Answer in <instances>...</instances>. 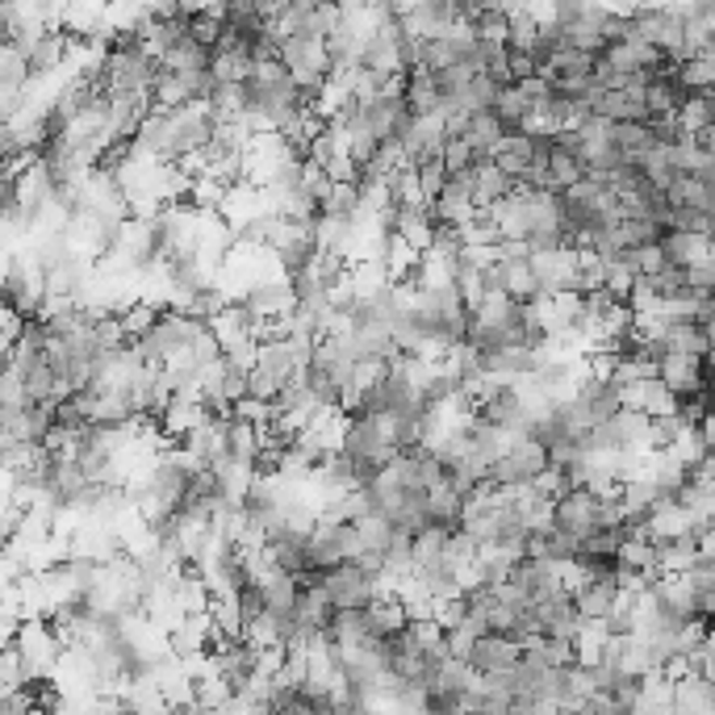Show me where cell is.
<instances>
[{
	"label": "cell",
	"mask_w": 715,
	"mask_h": 715,
	"mask_svg": "<svg viewBox=\"0 0 715 715\" xmlns=\"http://www.w3.org/2000/svg\"><path fill=\"white\" fill-rule=\"evenodd\" d=\"M548 465H553V460H548V444H544L535 431H519V435L510 440V448L494 460L490 481H494V485H523V481H535Z\"/></svg>",
	"instance_id": "cell-1"
},
{
	"label": "cell",
	"mask_w": 715,
	"mask_h": 715,
	"mask_svg": "<svg viewBox=\"0 0 715 715\" xmlns=\"http://www.w3.org/2000/svg\"><path fill=\"white\" fill-rule=\"evenodd\" d=\"M553 528L569 531L585 540L590 531L603 528V494H594L590 485H574L569 494L556 498V515H553Z\"/></svg>",
	"instance_id": "cell-2"
},
{
	"label": "cell",
	"mask_w": 715,
	"mask_h": 715,
	"mask_svg": "<svg viewBox=\"0 0 715 715\" xmlns=\"http://www.w3.org/2000/svg\"><path fill=\"white\" fill-rule=\"evenodd\" d=\"M523 653H528V644H523V640L503 636V632H490V636H481V640L473 644L469 662H473L477 674H503V669H515V665L523 662Z\"/></svg>",
	"instance_id": "cell-3"
},
{
	"label": "cell",
	"mask_w": 715,
	"mask_h": 715,
	"mask_svg": "<svg viewBox=\"0 0 715 715\" xmlns=\"http://www.w3.org/2000/svg\"><path fill=\"white\" fill-rule=\"evenodd\" d=\"M535 615H540V632L544 636H569V640H578V632L585 628V615L578 611L574 590H560L553 599H540Z\"/></svg>",
	"instance_id": "cell-4"
},
{
	"label": "cell",
	"mask_w": 715,
	"mask_h": 715,
	"mask_svg": "<svg viewBox=\"0 0 715 715\" xmlns=\"http://www.w3.org/2000/svg\"><path fill=\"white\" fill-rule=\"evenodd\" d=\"M218 640V624H213V611H188L181 624L168 628V649L176 657H188V653H201V649H213Z\"/></svg>",
	"instance_id": "cell-5"
},
{
	"label": "cell",
	"mask_w": 715,
	"mask_h": 715,
	"mask_svg": "<svg viewBox=\"0 0 715 715\" xmlns=\"http://www.w3.org/2000/svg\"><path fill=\"white\" fill-rule=\"evenodd\" d=\"M365 611H369V632L385 636V640H390V636H402L410 628V619H415L410 603H406L402 594H394V590H390V594H377Z\"/></svg>",
	"instance_id": "cell-6"
},
{
	"label": "cell",
	"mask_w": 715,
	"mask_h": 715,
	"mask_svg": "<svg viewBox=\"0 0 715 715\" xmlns=\"http://www.w3.org/2000/svg\"><path fill=\"white\" fill-rule=\"evenodd\" d=\"M506 122L494 113V109H473L469 113V131L460 134V138H469L473 143V151L481 159H494L498 156V147H503V138H506Z\"/></svg>",
	"instance_id": "cell-7"
},
{
	"label": "cell",
	"mask_w": 715,
	"mask_h": 715,
	"mask_svg": "<svg viewBox=\"0 0 715 715\" xmlns=\"http://www.w3.org/2000/svg\"><path fill=\"white\" fill-rule=\"evenodd\" d=\"M665 251H669V268H694L703 264L707 256L715 251L712 235H699V231H669L665 235Z\"/></svg>",
	"instance_id": "cell-8"
},
{
	"label": "cell",
	"mask_w": 715,
	"mask_h": 715,
	"mask_svg": "<svg viewBox=\"0 0 715 715\" xmlns=\"http://www.w3.org/2000/svg\"><path fill=\"white\" fill-rule=\"evenodd\" d=\"M210 72H213V79L247 84V79L256 76V54H251V42H235V47H222V51H213Z\"/></svg>",
	"instance_id": "cell-9"
},
{
	"label": "cell",
	"mask_w": 715,
	"mask_h": 715,
	"mask_svg": "<svg viewBox=\"0 0 715 715\" xmlns=\"http://www.w3.org/2000/svg\"><path fill=\"white\" fill-rule=\"evenodd\" d=\"M503 289L510 297H519V301H540L544 289H540V276H535V268H531V256H506L503 260Z\"/></svg>",
	"instance_id": "cell-10"
},
{
	"label": "cell",
	"mask_w": 715,
	"mask_h": 715,
	"mask_svg": "<svg viewBox=\"0 0 715 715\" xmlns=\"http://www.w3.org/2000/svg\"><path fill=\"white\" fill-rule=\"evenodd\" d=\"M694 556H699V531L657 540V569L662 574H690L694 569Z\"/></svg>",
	"instance_id": "cell-11"
},
{
	"label": "cell",
	"mask_w": 715,
	"mask_h": 715,
	"mask_svg": "<svg viewBox=\"0 0 715 715\" xmlns=\"http://www.w3.org/2000/svg\"><path fill=\"white\" fill-rule=\"evenodd\" d=\"M515 185H519V181L506 176L494 159H481V163H477V188H473L477 210H490L494 201H503L506 193H515Z\"/></svg>",
	"instance_id": "cell-12"
},
{
	"label": "cell",
	"mask_w": 715,
	"mask_h": 715,
	"mask_svg": "<svg viewBox=\"0 0 715 715\" xmlns=\"http://www.w3.org/2000/svg\"><path fill=\"white\" fill-rule=\"evenodd\" d=\"M322 213L344 218V222H360V218H365V193H360V181H331L326 197H322Z\"/></svg>",
	"instance_id": "cell-13"
},
{
	"label": "cell",
	"mask_w": 715,
	"mask_h": 715,
	"mask_svg": "<svg viewBox=\"0 0 715 715\" xmlns=\"http://www.w3.org/2000/svg\"><path fill=\"white\" fill-rule=\"evenodd\" d=\"M611 143L619 151H628V159H636V163H640V156H649L653 147H662L653 126H649V118H640V122H611Z\"/></svg>",
	"instance_id": "cell-14"
},
{
	"label": "cell",
	"mask_w": 715,
	"mask_h": 715,
	"mask_svg": "<svg viewBox=\"0 0 715 715\" xmlns=\"http://www.w3.org/2000/svg\"><path fill=\"white\" fill-rule=\"evenodd\" d=\"M494 163L503 168L506 176H523L528 172L531 163H535V138L531 134H523V131H510L503 138V147H498V156H494Z\"/></svg>",
	"instance_id": "cell-15"
},
{
	"label": "cell",
	"mask_w": 715,
	"mask_h": 715,
	"mask_svg": "<svg viewBox=\"0 0 715 715\" xmlns=\"http://www.w3.org/2000/svg\"><path fill=\"white\" fill-rule=\"evenodd\" d=\"M210 63H213V47L197 42L193 34L163 51V67H172V72H210Z\"/></svg>",
	"instance_id": "cell-16"
},
{
	"label": "cell",
	"mask_w": 715,
	"mask_h": 715,
	"mask_svg": "<svg viewBox=\"0 0 715 715\" xmlns=\"http://www.w3.org/2000/svg\"><path fill=\"white\" fill-rule=\"evenodd\" d=\"M665 347H678V352H694V356H712V335L703 322H674L662 331Z\"/></svg>",
	"instance_id": "cell-17"
},
{
	"label": "cell",
	"mask_w": 715,
	"mask_h": 715,
	"mask_svg": "<svg viewBox=\"0 0 715 715\" xmlns=\"http://www.w3.org/2000/svg\"><path fill=\"white\" fill-rule=\"evenodd\" d=\"M531 106H535V101H531L519 84H506L503 93H498V101H494V113L506 122V131H519V122L531 113Z\"/></svg>",
	"instance_id": "cell-18"
},
{
	"label": "cell",
	"mask_w": 715,
	"mask_h": 715,
	"mask_svg": "<svg viewBox=\"0 0 715 715\" xmlns=\"http://www.w3.org/2000/svg\"><path fill=\"white\" fill-rule=\"evenodd\" d=\"M540 34H544V22L523 4V9L510 13V42H506V47H523V51H531V47L540 42Z\"/></svg>",
	"instance_id": "cell-19"
},
{
	"label": "cell",
	"mask_w": 715,
	"mask_h": 715,
	"mask_svg": "<svg viewBox=\"0 0 715 715\" xmlns=\"http://www.w3.org/2000/svg\"><path fill=\"white\" fill-rule=\"evenodd\" d=\"M506 84L498 76H490V72H477L473 84H469V93H465V109H494L498 101V93H503Z\"/></svg>",
	"instance_id": "cell-20"
},
{
	"label": "cell",
	"mask_w": 715,
	"mask_h": 715,
	"mask_svg": "<svg viewBox=\"0 0 715 715\" xmlns=\"http://www.w3.org/2000/svg\"><path fill=\"white\" fill-rule=\"evenodd\" d=\"M415 172H419V185H423L427 201H435L440 193H444V185H448V163H444V156H431L423 159V163H415Z\"/></svg>",
	"instance_id": "cell-21"
},
{
	"label": "cell",
	"mask_w": 715,
	"mask_h": 715,
	"mask_svg": "<svg viewBox=\"0 0 715 715\" xmlns=\"http://www.w3.org/2000/svg\"><path fill=\"white\" fill-rule=\"evenodd\" d=\"M473 29L477 38H485V42H510V17L494 13V9H477Z\"/></svg>",
	"instance_id": "cell-22"
},
{
	"label": "cell",
	"mask_w": 715,
	"mask_h": 715,
	"mask_svg": "<svg viewBox=\"0 0 715 715\" xmlns=\"http://www.w3.org/2000/svg\"><path fill=\"white\" fill-rule=\"evenodd\" d=\"M444 163H448V172H465V168H477L481 156L473 151L469 138H448V143H444Z\"/></svg>",
	"instance_id": "cell-23"
},
{
	"label": "cell",
	"mask_w": 715,
	"mask_h": 715,
	"mask_svg": "<svg viewBox=\"0 0 715 715\" xmlns=\"http://www.w3.org/2000/svg\"><path fill=\"white\" fill-rule=\"evenodd\" d=\"M222 34H226V17H218V13H197L193 17V38L197 42H206V47H218L222 42Z\"/></svg>",
	"instance_id": "cell-24"
},
{
	"label": "cell",
	"mask_w": 715,
	"mask_h": 715,
	"mask_svg": "<svg viewBox=\"0 0 715 715\" xmlns=\"http://www.w3.org/2000/svg\"><path fill=\"white\" fill-rule=\"evenodd\" d=\"M506 67H510V79H515V84H519V79L540 76V63H535V54L523 51V47H506Z\"/></svg>",
	"instance_id": "cell-25"
},
{
	"label": "cell",
	"mask_w": 715,
	"mask_h": 715,
	"mask_svg": "<svg viewBox=\"0 0 715 715\" xmlns=\"http://www.w3.org/2000/svg\"><path fill=\"white\" fill-rule=\"evenodd\" d=\"M477 640H481V636L473 632V624H469V619H460L456 628H448V653L452 657H469Z\"/></svg>",
	"instance_id": "cell-26"
},
{
	"label": "cell",
	"mask_w": 715,
	"mask_h": 715,
	"mask_svg": "<svg viewBox=\"0 0 715 715\" xmlns=\"http://www.w3.org/2000/svg\"><path fill=\"white\" fill-rule=\"evenodd\" d=\"M176 4H181V13H188V17H197V13H210L213 4H218V0H176Z\"/></svg>",
	"instance_id": "cell-27"
}]
</instances>
